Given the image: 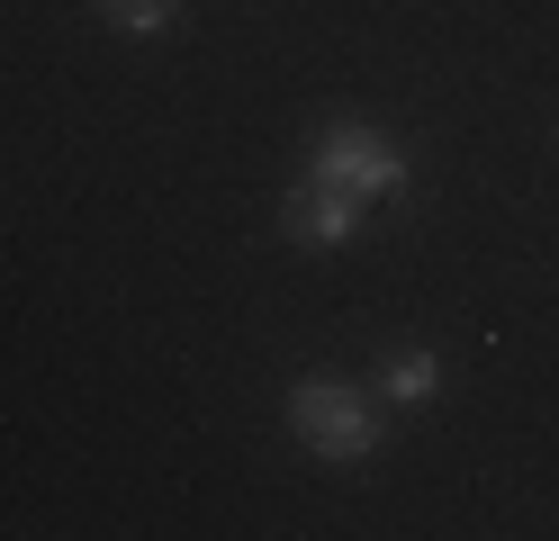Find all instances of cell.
Masks as SVG:
<instances>
[{
    "label": "cell",
    "mask_w": 559,
    "mask_h": 541,
    "mask_svg": "<svg viewBox=\"0 0 559 541\" xmlns=\"http://www.w3.org/2000/svg\"><path fill=\"white\" fill-rule=\"evenodd\" d=\"M289 433H298L317 460H370V451H379V415H370L343 379H325V371L289 388Z\"/></svg>",
    "instance_id": "6da1fadb"
},
{
    "label": "cell",
    "mask_w": 559,
    "mask_h": 541,
    "mask_svg": "<svg viewBox=\"0 0 559 541\" xmlns=\"http://www.w3.org/2000/svg\"><path fill=\"white\" fill-rule=\"evenodd\" d=\"M433 388H442V361L433 352H389L379 361V397H389V407H433Z\"/></svg>",
    "instance_id": "277c9868"
},
{
    "label": "cell",
    "mask_w": 559,
    "mask_h": 541,
    "mask_svg": "<svg viewBox=\"0 0 559 541\" xmlns=\"http://www.w3.org/2000/svg\"><path fill=\"white\" fill-rule=\"evenodd\" d=\"M370 226V199H353V190H334V180H317L307 172L289 199H280V235L289 244H307V252H334V244H353Z\"/></svg>",
    "instance_id": "3957f363"
},
{
    "label": "cell",
    "mask_w": 559,
    "mask_h": 541,
    "mask_svg": "<svg viewBox=\"0 0 559 541\" xmlns=\"http://www.w3.org/2000/svg\"><path fill=\"white\" fill-rule=\"evenodd\" d=\"M307 172L334 180V190H353V199H397L406 190V154H397L389 136H370V127H325Z\"/></svg>",
    "instance_id": "7a4b0ae2"
},
{
    "label": "cell",
    "mask_w": 559,
    "mask_h": 541,
    "mask_svg": "<svg viewBox=\"0 0 559 541\" xmlns=\"http://www.w3.org/2000/svg\"><path fill=\"white\" fill-rule=\"evenodd\" d=\"M99 10H109L118 36H163L171 27V0H99Z\"/></svg>",
    "instance_id": "5b68a950"
}]
</instances>
